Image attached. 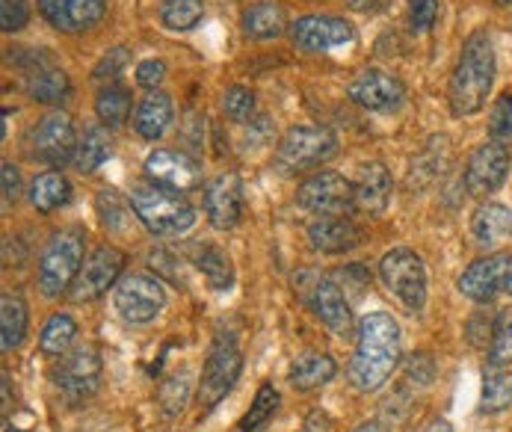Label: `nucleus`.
Segmentation results:
<instances>
[{"instance_id": "obj_22", "label": "nucleus", "mask_w": 512, "mask_h": 432, "mask_svg": "<svg viewBox=\"0 0 512 432\" xmlns=\"http://www.w3.org/2000/svg\"><path fill=\"white\" fill-rule=\"evenodd\" d=\"M353 184H356V208L359 211L379 216L388 208V202H391V175H388V169L382 163H376V160L365 163Z\"/></svg>"}, {"instance_id": "obj_11", "label": "nucleus", "mask_w": 512, "mask_h": 432, "mask_svg": "<svg viewBox=\"0 0 512 432\" xmlns=\"http://www.w3.org/2000/svg\"><path fill=\"white\" fill-rule=\"evenodd\" d=\"M54 382L63 391L69 403H80L92 397L101 385V356L95 347L80 344L72 353L60 356V364L54 367Z\"/></svg>"}, {"instance_id": "obj_45", "label": "nucleus", "mask_w": 512, "mask_h": 432, "mask_svg": "<svg viewBox=\"0 0 512 432\" xmlns=\"http://www.w3.org/2000/svg\"><path fill=\"white\" fill-rule=\"evenodd\" d=\"M409 18L415 30H430L439 18V0H409Z\"/></svg>"}, {"instance_id": "obj_14", "label": "nucleus", "mask_w": 512, "mask_h": 432, "mask_svg": "<svg viewBox=\"0 0 512 432\" xmlns=\"http://www.w3.org/2000/svg\"><path fill=\"white\" fill-rule=\"evenodd\" d=\"M125 267V252L116 246H98L80 267L77 279L72 285L74 302H92L98 296H104L107 288L116 285L119 273Z\"/></svg>"}, {"instance_id": "obj_30", "label": "nucleus", "mask_w": 512, "mask_h": 432, "mask_svg": "<svg viewBox=\"0 0 512 432\" xmlns=\"http://www.w3.org/2000/svg\"><path fill=\"white\" fill-rule=\"evenodd\" d=\"M190 255H193V264L205 273L208 285L214 290H228L234 282V273H231V261L228 255L222 252L220 246H211V243H193L190 246Z\"/></svg>"}, {"instance_id": "obj_37", "label": "nucleus", "mask_w": 512, "mask_h": 432, "mask_svg": "<svg viewBox=\"0 0 512 432\" xmlns=\"http://www.w3.org/2000/svg\"><path fill=\"white\" fill-rule=\"evenodd\" d=\"M489 367H498V370L512 367V308L501 311V317L495 320V332L489 344Z\"/></svg>"}, {"instance_id": "obj_20", "label": "nucleus", "mask_w": 512, "mask_h": 432, "mask_svg": "<svg viewBox=\"0 0 512 432\" xmlns=\"http://www.w3.org/2000/svg\"><path fill=\"white\" fill-rule=\"evenodd\" d=\"M107 0H39L42 18L60 33H80L101 21Z\"/></svg>"}, {"instance_id": "obj_24", "label": "nucleus", "mask_w": 512, "mask_h": 432, "mask_svg": "<svg viewBox=\"0 0 512 432\" xmlns=\"http://www.w3.org/2000/svg\"><path fill=\"white\" fill-rule=\"evenodd\" d=\"M288 27L285 6L276 0H258L243 9V33L252 39H276Z\"/></svg>"}, {"instance_id": "obj_15", "label": "nucleus", "mask_w": 512, "mask_h": 432, "mask_svg": "<svg viewBox=\"0 0 512 432\" xmlns=\"http://www.w3.org/2000/svg\"><path fill=\"white\" fill-rule=\"evenodd\" d=\"M74 151H77V137H74L72 119L66 113H48L30 131V154L48 166L69 163L74 160Z\"/></svg>"}, {"instance_id": "obj_27", "label": "nucleus", "mask_w": 512, "mask_h": 432, "mask_svg": "<svg viewBox=\"0 0 512 432\" xmlns=\"http://www.w3.org/2000/svg\"><path fill=\"white\" fill-rule=\"evenodd\" d=\"M27 92L39 104H63L72 92V83L63 69L42 63V66H36V72L27 74Z\"/></svg>"}, {"instance_id": "obj_34", "label": "nucleus", "mask_w": 512, "mask_h": 432, "mask_svg": "<svg viewBox=\"0 0 512 432\" xmlns=\"http://www.w3.org/2000/svg\"><path fill=\"white\" fill-rule=\"evenodd\" d=\"M110 157V137L104 128H89L83 134V140L77 143V151H74V166L77 172H95L104 160Z\"/></svg>"}, {"instance_id": "obj_49", "label": "nucleus", "mask_w": 512, "mask_h": 432, "mask_svg": "<svg viewBox=\"0 0 512 432\" xmlns=\"http://www.w3.org/2000/svg\"><path fill=\"white\" fill-rule=\"evenodd\" d=\"M353 432H388L379 421H367V424H359Z\"/></svg>"}, {"instance_id": "obj_47", "label": "nucleus", "mask_w": 512, "mask_h": 432, "mask_svg": "<svg viewBox=\"0 0 512 432\" xmlns=\"http://www.w3.org/2000/svg\"><path fill=\"white\" fill-rule=\"evenodd\" d=\"M0 178H3V199H6V202H15V199L21 196V175H18V166L3 163V166H0Z\"/></svg>"}, {"instance_id": "obj_29", "label": "nucleus", "mask_w": 512, "mask_h": 432, "mask_svg": "<svg viewBox=\"0 0 512 432\" xmlns=\"http://www.w3.org/2000/svg\"><path fill=\"white\" fill-rule=\"evenodd\" d=\"M72 199V184L60 175V172H42L33 184H30V205L39 214H54L57 208H63Z\"/></svg>"}, {"instance_id": "obj_35", "label": "nucleus", "mask_w": 512, "mask_h": 432, "mask_svg": "<svg viewBox=\"0 0 512 432\" xmlns=\"http://www.w3.org/2000/svg\"><path fill=\"white\" fill-rule=\"evenodd\" d=\"M512 406V382L504 376V370L489 367L483 373V397H480V412L483 415H498Z\"/></svg>"}, {"instance_id": "obj_41", "label": "nucleus", "mask_w": 512, "mask_h": 432, "mask_svg": "<svg viewBox=\"0 0 512 432\" xmlns=\"http://www.w3.org/2000/svg\"><path fill=\"white\" fill-rule=\"evenodd\" d=\"M489 134L501 143L512 140V92H504L495 107H492V116H489Z\"/></svg>"}, {"instance_id": "obj_2", "label": "nucleus", "mask_w": 512, "mask_h": 432, "mask_svg": "<svg viewBox=\"0 0 512 432\" xmlns=\"http://www.w3.org/2000/svg\"><path fill=\"white\" fill-rule=\"evenodd\" d=\"M495 83V51L489 33L477 30L465 39L459 63L450 74L447 101L453 116H474L483 110Z\"/></svg>"}, {"instance_id": "obj_8", "label": "nucleus", "mask_w": 512, "mask_h": 432, "mask_svg": "<svg viewBox=\"0 0 512 432\" xmlns=\"http://www.w3.org/2000/svg\"><path fill=\"white\" fill-rule=\"evenodd\" d=\"M296 205L317 216H350L356 211V184L338 172H317L299 184Z\"/></svg>"}, {"instance_id": "obj_32", "label": "nucleus", "mask_w": 512, "mask_h": 432, "mask_svg": "<svg viewBox=\"0 0 512 432\" xmlns=\"http://www.w3.org/2000/svg\"><path fill=\"white\" fill-rule=\"evenodd\" d=\"M95 113L107 128H119L131 116V92L119 83H110L95 98Z\"/></svg>"}, {"instance_id": "obj_43", "label": "nucleus", "mask_w": 512, "mask_h": 432, "mask_svg": "<svg viewBox=\"0 0 512 432\" xmlns=\"http://www.w3.org/2000/svg\"><path fill=\"white\" fill-rule=\"evenodd\" d=\"M433 379H436V361L430 359L427 353H418V356L406 361V382L427 388Z\"/></svg>"}, {"instance_id": "obj_36", "label": "nucleus", "mask_w": 512, "mask_h": 432, "mask_svg": "<svg viewBox=\"0 0 512 432\" xmlns=\"http://www.w3.org/2000/svg\"><path fill=\"white\" fill-rule=\"evenodd\" d=\"M202 12V0H160V21L178 33L193 30L202 21Z\"/></svg>"}, {"instance_id": "obj_10", "label": "nucleus", "mask_w": 512, "mask_h": 432, "mask_svg": "<svg viewBox=\"0 0 512 432\" xmlns=\"http://www.w3.org/2000/svg\"><path fill=\"white\" fill-rule=\"evenodd\" d=\"M113 302L122 320L140 326V323H151L166 308V290L154 276L131 273L116 285Z\"/></svg>"}, {"instance_id": "obj_3", "label": "nucleus", "mask_w": 512, "mask_h": 432, "mask_svg": "<svg viewBox=\"0 0 512 432\" xmlns=\"http://www.w3.org/2000/svg\"><path fill=\"white\" fill-rule=\"evenodd\" d=\"M137 219L157 237H178L187 228H193L196 211L193 205L178 196L175 190L157 187V184H137L128 196Z\"/></svg>"}, {"instance_id": "obj_9", "label": "nucleus", "mask_w": 512, "mask_h": 432, "mask_svg": "<svg viewBox=\"0 0 512 432\" xmlns=\"http://www.w3.org/2000/svg\"><path fill=\"white\" fill-rule=\"evenodd\" d=\"M338 151V137L329 128H291L282 143L276 148V163L288 172H299V169H311L326 163L329 157H335Z\"/></svg>"}, {"instance_id": "obj_39", "label": "nucleus", "mask_w": 512, "mask_h": 432, "mask_svg": "<svg viewBox=\"0 0 512 432\" xmlns=\"http://www.w3.org/2000/svg\"><path fill=\"white\" fill-rule=\"evenodd\" d=\"M98 214H101V222L110 228V231H128L131 225V214L125 208V202L113 193V190H101L98 193Z\"/></svg>"}, {"instance_id": "obj_1", "label": "nucleus", "mask_w": 512, "mask_h": 432, "mask_svg": "<svg viewBox=\"0 0 512 432\" xmlns=\"http://www.w3.org/2000/svg\"><path fill=\"white\" fill-rule=\"evenodd\" d=\"M400 326L385 311H370L359 323L356 353L350 359V382L359 391L382 388L400 364Z\"/></svg>"}, {"instance_id": "obj_23", "label": "nucleus", "mask_w": 512, "mask_h": 432, "mask_svg": "<svg viewBox=\"0 0 512 432\" xmlns=\"http://www.w3.org/2000/svg\"><path fill=\"white\" fill-rule=\"evenodd\" d=\"M471 234H474V243H480L483 249L504 243L512 234V211L498 202L480 205L471 216Z\"/></svg>"}, {"instance_id": "obj_38", "label": "nucleus", "mask_w": 512, "mask_h": 432, "mask_svg": "<svg viewBox=\"0 0 512 432\" xmlns=\"http://www.w3.org/2000/svg\"><path fill=\"white\" fill-rule=\"evenodd\" d=\"M157 400H160V409L166 418L181 415L190 400V373H178V376L166 379L157 391Z\"/></svg>"}, {"instance_id": "obj_7", "label": "nucleus", "mask_w": 512, "mask_h": 432, "mask_svg": "<svg viewBox=\"0 0 512 432\" xmlns=\"http://www.w3.org/2000/svg\"><path fill=\"white\" fill-rule=\"evenodd\" d=\"M243 370V356L237 350V341L231 335H217L214 347L208 353L202 379H199V391L196 400L205 412H211L214 406H220V400H225V394H231L234 382L240 379Z\"/></svg>"}, {"instance_id": "obj_12", "label": "nucleus", "mask_w": 512, "mask_h": 432, "mask_svg": "<svg viewBox=\"0 0 512 432\" xmlns=\"http://www.w3.org/2000/svg\"><path fill=\"white\" fill-rule=\"evenodd\" d=\"M512 157L510 148L501 140H489V143L477 145L474 154L468 157L465 166V190L477 199L492 196L495 190L504 187L507 175H510Z\"/></svg>"}, {"instance_id": "obj_50", "label": "nucleus", "mask_w": 512, "mask_h": 432, "mask_svg": "<svg viewBox=\"0 0 512 432\" xmlns=\"http://www.w3.org/2000/svg\"><path fill=\"white\" fill-rule=\"evenodd\" d=\"M495 3H501V6H512V0H495Z\"/></svg>"}, {"instance_id": "obj_19", "label": "nucleus", "mask_w": 512, "mask_h": 432, "mask_svg": "<svg viewBox=\"0 0 512 432\" xmlns=\"http://www.w3.org/2000/svg\"><path fill=\"white\" fill-rule=\"evenodd\" d=\"M205 214L208 222L220 231L237 225L243 214V184L234 172H222L205 184Z\"/></svg>"}, {"instance_id": "obj_46", "label": "nucleus", "mask_w": 512, "mask_h": 432, "mask_svg": "<svg viewBox=\"0 0 512 432\" xmlns=\"http://www.w3.org/2000/svg\"><path fill=\"white\" fill-rule=\"evenodd\" d=\"M163 77H166V63H163V60H146V63H140V69H137V83L151 89V92L163 83Z\"/></svg>"}, {"instance_id": "obj_48", "label": "nucleus", "mask_w": 512, "mask_h": 432, "mask_svg": "<svg viewBox=\"0 0 512 432\" xmlns=\"http://www.w3.org/2000/svg\"><path fill=\"white\" fill-rule=\"evenodd\" d=\"M305 432H335V421H332L323 409H314V412L305 418Z\"/></svg>"}, {"instance_id": "obj_26", "label": "nucleus", "mask_w": 512, "mask_h": 432, "mask_svg": "<svg viewBox=\"0 0 512 432\" xmlns=\"http://www.w3.org/2000/svg\"><path fill=\"white\" fill-rule=\"evenodd\" d=\"M338 373V364L326 353H305L291 364V385L296 391H317L326 382H332Z\"/></svg>"}, {"instance_id": "obj_18", "label": "nucleus", "mask_w": 512, "mask_h": 432, "mask_svg": "<svg viewBox=\"0 0 512 432\" xmlns=\"http://www.w3.org/2000/svg\"><path fill=\"white\" fill-rule=\"evenodd\" d=\"M347 95H350L359 107L376 110V113H391V110H397V107L406 101L403 83H400L397 77H391V74L376 72V69L359 74V77L350 83Z\"/></svg>"}, {"instance_id": "obj_21", "label": "nucleus", "mask_w": 512, "mask_h": 432, "mask_svg": "<svg viewBox=\"0 0 512 432\" xmlns=\"http://www.w3.org/2000/svg\"><path fill=\"white\" fill-rule=\"evenodd\" d=\"M308 240L323 255H341L362 243V228L350 216H320L308 225Z\"/></svg>"}, {"instance_id": "obj_31", "label": "nucleus", "mask_w": 512, "mask_h": 432, "mask_svg": "<svg viewBox=\"0 0 512 432\" xmlns=\"http://www.w3.org/2000/svg\"><path fill=\"white\" fill-rule=\"evenodd\" d=\"M77 338V323L69 314H54L48 317V323L42 326V335H39V350L51 359H60L69 353V347Z\"/></svg>"}, {"instance_id": "obj_6", "label": "nucleus", "mask_w": 512, "mask_h": 432, "mask_svg": "<svg viewBox=\"0 0 512 432\" xmlns=\"http://www.w3.org/2000/svg\"><path fill=\"white\" fill-rule=\"evenodd\" d=\"M379 279L403 302L406 311L415 314L427 305V267L418 252L400 246V249H391L388 255H382Z\"/></svg>"}, {"instance_id": "obj_5", "label": "nucleus", "mask_w": 512, "mask_h": 432, "mask_svg": "<svg viewBox=\"0 0 512 432\" xmlns=\"http://www.w3.org/2000/svg\"><path fill=\"white\" fill-rule=\"evenodd\" d=\"M293 288L299 290L305 308L338 338H350L353 335V311L347 296L341 288L326 279V276H314V273H299L293 276Z\"/></svg>"}, {"instance_id": "obj_51", "label": "nucleus", "mask_w": 512, "mask_h": 432, "mask_svg": "<svg viewBox=\"0 0 512 432\" xmlns=\"http://www.w3.org/2000/svg\"><path fill=\"white\" fill-rule=\"evenodd\" d=\"M3 432H21V430H9V427H6V430H3Z\"/></svg>"}, {"instance_id": "obj_25", "label": "nucleus", "mask_w": 512, "mask_h": 432, "mask_svg": "<svg viewBox=\"0 0 512 432\" xmlns=\"http://www.w3.org/2000/svg\"><path fill=\"white\" fill-rule=\"evenodd\" d=\"M169 122H172V101H169V95H163V92H148L146 98L137 104V113H134V128H137V134L148 140V143H154V140H160L163 137V131L169 128Z\"/></svg>"}, {"instance_id": "obj_4", "label": "nucleus", "mask_w": 512, "mask_h": 432, "mask_svg": "<svg viewBox=\"0 0 512 432\" xmlns=\"http://www.w3.org/2000/svg\"><path fill=\"white\" fill-rule=\"evenodd\" d=\"M83 243H86V237L80 228H66V231L54 234L51 243L45 246V252L39 258L36 279H39V290L48 299L63 296L74 285V279L83 267Z\"/></svg>"}, {"instance_id": "obj_16", "label": "nucleus", "mask_w": 512, "mask_h": 432, "mask_svg": "<svg viewBox=\"0 0 512 432\" xmlns=\"http://www.w3.org/2000/svg\"><path fill=\"white\" fill-rule=\"evenodd\" d=\"M291 39L299 51L320 54V51L353 45L356 30L350 21L335 18V15H305L291 27Z\"/></svg>"}, {"instance_id": "obj_44", "label": "nucleus", "mask_w": 512, "mask_h": 432, "mask_svg": "<svg viewBox=\"0 0 512 432\" xmlns=\"http://www.w3.org/2000/svg\"><path fill=\"white\" fill-rule=\"evenodd\" d=\"M128 66V48H113V51H107L101 60H98V66H95V72L92 77L95 80H113V77H119V72Z\"/></svg>"}, {"instance_id": "obj_33", "label": "nucleus", "mask_w": 512, "mask_h": 432, "mask_svg": "<svg viewBox=\"0 0 512 432\" xmlns=\"http://www.w3.org/2000/svg\"><path fill=\"white\" fill-rule=\"evenodd\" d=\"M279 403H282V397H279V391L273 388V382H264L261 388H258V394H255V400H252V406H249V412L240 418V424H237V430L240 432H261L273 418H276V412H279Z\"/></svg>"}, {"instance_id": "obj_42", "label": "nucleus", "mask_w": 512, "mask_h": 432, "mask_svg": "<svg viewBox=\"0 0 512 432\" xmlns=\"http://www.w3.org/2000/svg\"><path fill=\"white\" fill-rule=\"evenodd\" d=\"M30 21V9L24 0H0V27L6 33H18L24 30Z\"/></svg>"}, {"instance_id": "obj_40", "label": "nucleus", "mask_w": 512, "mask_h": 432, "mask_svg": "<svg viewBox=\"0 0 512 432\" xmlns=\"http://www.w3.org/2000/svg\"><path fill=\"white\" fill-rule=\"evenodd\" d=\"M222 113L231 122H249L255 113V95L246 86H228L222 95Z\"/></svg>"}, {"instance_id": "obj_13", "label": "nucleus", "mask_w": 512, "mask_h": 432, "mask_svg": "<svg viewBox=\"0 0 512 432\" xmlns=\"http://www.w3.org/2000/svg\"><path fill=\"white\" fill-rule=\"evenodd\" d=\"M459 293L480 305L492 302L498 293L512 296V252H498L474 261L459 276Z\"/></svg>"}, {"instance_id": "obj_28", "label": "nucleus", "mask_w": 512, "mask_h": 432, "mask_svg": "<svg viewBox=\"0 0 512 432\" xmlns=\"http://www.w3.org/2000/svg\"><path fill=\"white\" fill-rule=\"evenodd\" d=\"M27 338V305L21 296L3 293L0 299V344L3 353H12Z\"/></svg>"}, {"instance_id": "obj_17", "label": "nucleus", "mask_w": 512, "mask_h": 432, "mask_svg": "<svg viewBox=\"0 0 512 432\" xmlns=\"http://www.w3.org/2000/svg\"><path fill=\"white\" fill-rule=\"evenodd\" d=\"M146 175L151 184L184 193L199 187L202 175H199V163L193 157H187L184 151H172V148H157L146 157Z\"/></svg>"}]
</instances>
